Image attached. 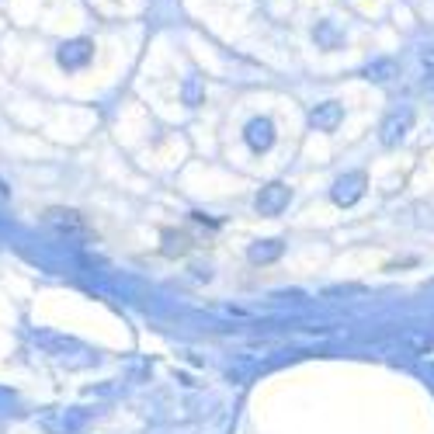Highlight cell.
I'll list each match as a JSON object with an SVG mask.
<instances>
[{"label": "cell", "instance_id": "277c9868", "mask_svg": "<svg viewBox=\"0 0 434 434\" xmlns=\"http://www.w3.org/2000/svg\"><path fill=\"white\" fill-rule=\"evenodd\" d=\"M247 139H251V146H254V150H267V146H271V139H274V136H271V122H267V118L251 122V125H247Z\"/></svg>", "mask_w": 434, "mask_h": 434}, {"label": "cell", "instance_id": "8992f818", "mask_svg": "<svg viewBox=\"0 0 434 434\" xmlns=\"http://www.w3.org/2000/svg\"><path fill=\"white\" fill-rule=\"evenodd\" d=\"M393 74H396V63L393 59H379V63L368 66V77H375V80H389Z\"/></svg>", "mask_w": 434, "mask_h": 434}, {"label": "cell", "instance_id": "5b68a950", "mask_svg": "<svg viewBox=\"0 0 434 434\" xmlns=\"http://www.w3.org/2000/svg\"><path fill=\"white\" fill-rule=\"evenodd\" d=\"M46 223H49V226H59L63 233H66V230H80V226H84V223L77 219V212H63V209H52V212L46 216Z\"/></svg>", "mask_w": 434, "mask_h": 434}, {"label": "cell", "instance_id": "6da1fadb", "mask_svg": "<svg viewBox=\"0 0 434 434\" xmlns=\"http://www.w3.org/2000/svg\"><path fill=\"white\" fill-rule=\"evenodd\" d=\"M410 122H414V115H410V111H403V115H389V118H386V125H382V143H400V139L407 136Z\"/></svg>", "mask_w": 434, "mask_h": 434}, {"label": "cell", "instance_id": "7a4b0ae2", "mask_svg": "<svg viewBox=\"0 0 434 434\" xmlns=\"http://www.w3.org/2000/svg\"><path fill=\"white\" fill-rule=\"evenodd\" d=\"M309 122H313L316 129H337V122H341V104H334V101H327V104H320V108H313V115H309Z\"/></svg>", "mask_w": 434, "mask_h": 434}, {"label": "cell", "instance_id": "3957f363", "mask_svg": "<svg viewBox=\"0 0 434 434\" xmlns=\"http://www.w3.org/2000/svg\"><path fill=\"white\" fill-rule=\"evenodd\" d=\"M288 202V188H281V184H271L264 195L258 198V209L260 212H278L281 205Z\"/></svg>", "mask_w": 434, "mask_h": 434}]
</instances>
